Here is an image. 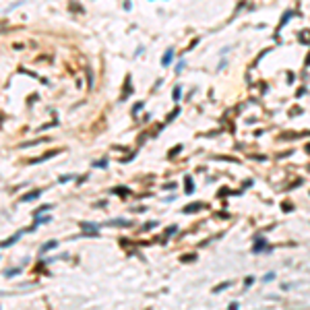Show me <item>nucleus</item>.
I'll return each instance as SVG.
<instances>
[{
  "label": "nucleus",
  "instance_id": "obj_1",
  "mask_svg": "<svg viewBox=\"0 0 310 310\" xmlns=\"http://www.w3.org/2000/svg\"><path fill=\"white\" fill-rule=\"evenodd\" d=\"M21 234H23V231H17V234H15V236H12V238H8V240H4V242H0V248H6V246H10V244H15V242H17L19 238H21Z\"/></svg>",
  "mask_w": 310,
  "mask_h": 310
},
{
  "label": "nucleus",
  "instance_id": "obj_2",
  "mask_svg": "<svg viewBox=\"0 0 310 310\" xmlns=\"http://www.w3.org/2000/svg\"><path fill=\"white\" fill-rule=\"evenodd\" d=\"M172 54H174V50H172V48H170V50H167L165 54H163V58H161V64H163V66H167V64L172 62Z\"/></svg>",
  "mask_w": 310,
  "mask_h": 310
},
{
  "label": "nucleus",
  "instance_id": "obj_3",
  "mask_svg": "<svg viewBox=\"0 0 310 310\" xmlns=\"http://www.w3.org/2000/svg\"><path fill=\"white\" fill-rule=\"evenodd\" d=\"M231 285V281H223V283H219V285H215L213 287V294H219V292H223V290H227Z\"/></svg>",
  "mask_w": 310,
  "mask_h": 310
},
{
  "label": "nucleus",
  "instance_id": "obj_4",
  "mask_svg": "<svg viewBox=\"0 0 310 310\" xmlns=\"http://www.w3.org/2000/svg\"><path fill=\"white\" fill-rule=\"evenodd\" d=\"M112 192H114V195H120V197H124V195H128L130 190H128V188H124V186H116V188H112Z\"/></svg>",
  "mask_w": 310,
  "mask_h": 310
},
{
  "label": "nucleus",
  "instance_id": "obj_5",
  "mask_svg": "<svg viewBox=\"0 0 310 310\" xmlns=\"http://www.w3.org/2000/svg\"><path fill=\"white\" fill-rule=\"evenodd\" d=\"M40 195H42V192H40V190H35V192H31V195H25V197H21V201H23V203H27V201H33V199H37Z\"/></svg>",
  "mask_w": 310,
  "mask_h": 310
},
{
  "label": "nucleus",
  "instance_id": "obj_6",
  "mask_svg": "<svg viewBox=\"0 0 310 310\" xmlns=\"http://www.w3.org/2000/svg\"><path fill=\"white\" fill-rule=\"evenodd\" d=\"M56 246H58V242L52 240V242H48V244H44V246H42V252H48V250H52V248H56Z\"/></svg>",
  "mask_w": 310,
  "mask_h": 310
},
{
  "label": "nucleus",
  "instance_id": "obj_7",
  "mask_svg": "<svg viewBox=\"0 0 310 310\" xmlns=\"http://www.w3.org/2000/svg\"><path fill=\"white\" fill-rule=\"evenodd\" d=\"M184 184H186V195H192V178L190 176L184 178Z\"/></svg>",
  "mask_w": 310,
  "mask_h": 310
},
{
  "label": "nucleus",
  "instance_id": "obj_8",
  "mask_svg": "<svg viewBox=\"0 0 310 310\" xmlns=\"http://www.w3.org/2000/svg\"><path fill=\"white\" fill-rule=\"evenodd\" d=\"M201 207H203L201 203H195V205H188V207H186V209H184V211H186V213H192V211H199V209H201Z\"/></svg>",
  "mask_w": 310,
  "mask_h": 310
},
{
  "label": "nucleus",
  "instance_id": "obj_9",
  "mask_svg": "<svg viewBox=\"0 0 310 310\" xmlns=\"http://www.w3.org/2000/svg\"><path fill=\"white\" fill-rule=\"evenodd\" d=\"M261 248H265V240H263V238H261V240H256V244H254V248H252V250H254V252H258Z\"/></svg>",
  "mask_w": 310,
  "mask_h": 310
},
{
  "label": "nucleus",
  "instance_id": "obj_10",
  "mask_svg": "<svg viewBox=\"0 0 310 310\" xmlns=\"http://www.w3.org/2000/svg\"><path fill=\"white\" fill-rule=\"evenodd\" d=\"M81 227H83V229H93V231H97L99 225H93V223H81Z\"/></svg>",
  "mask_w": 310,
  "mask_h": 310
},
{
  "label": "nucleus",
  "instance_id": "obj_11",
  "mask_svg": "<svg viewBox=\"0 0 310 310\" xmlns=\"http://www.w3.org/2000/svg\"><path fill=\"white\" fill-rule=\"evenodd\" d=\"M172 97H174V99L178 101L180 97H182V89H180V87H176V89H174V95H172Z\"/></svg>",
  "mask_w": 310,
  "mask_h": 310
},
{
  "label": "nucleus",
  "instance_id": "obj_12",
  "mask_svg": "<svg viewBox=\"0 0 310 310\" xmlns=\"http://www.w3.org/2000/svg\"><path fill=\"white\" fill-rule=\"evenodd\" d=\"M50 209H52V205H42L40 209L35 211V215H37V213H46V211H50Z\"/></svg>",
  "mask_w": 310,
  "mask_h": 310
},
{
  "label": "nucleus",
  "instance_id": "obj_13",
  "mask_svg": "<svg viewBox=\"0 0 310 310\" xmlns=\"http://www.w3.org/2000/svg\"><path fill=\"white\" fill-rule=\"evenodd\" d=\"M48 221H50L48 215H46V217H37V219H35V225H37V223H48Z\"/></svg>",
  "mask_w": 310,
  "mask_h": 310
},
{
  "label": "nucleus",
  "instance_id": "obj_14",
  "mask_svg": "<svg viewBox=\"0 0 310 310\" xmlns=\"http://www.w3.org/2000/svg\"><path fill=\"white\" fill-rule=\"evenodd\" d=\"M15 273H19V267H17V269H8V271H4V275H6V277H12Z\"/></svg>",
  "mask_w": 310,
  "mask_h": 310
},
{
  "label": "nucleus",
  "instance_id": "obj_15",
  "mask_svg": "<svg viewBox=\"0 0 310 310\" xmlns=\"http://www.w3.org/2000/svg\"><path fill=\"white\" fill-rule=\"evenodd\" d=\"M108 165V161L103 159V161H93V167H106Z\"/></svg>",
  "mask_w": 310,
  "mask_h": 310
},
{
  "label": "nucleus",
  "instance_id": "obj_16",
  "mask_svg": "<svg viewBox=\"0 0 310 310\" xmlns=\"http://www.w3.org/2000/svg\"><path fill=\"white\" fill-rule=\"evenodd\" d=\"M143 108V101H139V103H135V108H132V114H139V110Z\"/></svg>",
  "mask_w": 310,
  "mask_h": 310
},
{
  "label": "nucleus",
  "instance_id": "obj_17",
  "mask_svg": "<svg viewBox=\"0 0 310 310\" xmlns=\"http://www.w3.org/2000/svg\"><path fill=\"white\" fill-rule=\"evenodd\" d=\"M155 225H157V223H155V221H149V223H145V229H153Z\"/></svg>",
  "mask_w": 310,
  "mask_h": 310
},
{
  "label": "nucleus",
  "instance_id": "obj_18",
  "mask_svg": "<svg viewBox=\"0 0 310 310\" xmlns=\"http://www.w3.org/2000/svg\"><path fill=\"white\" fill-rule=\"evenodd\" d=\"M273 277H275V273H267L265 275V281H273Z\"/></svg>",
  "mask_w": 310,
  "mask_h": 310
},
{
  "label": "nucleus",
  "instance_id": "obj_19",
  "mask_svg": "<svg viewBox=\"0 0 310 310\" xmlns=\"http://www.w3.org/2000/svg\"><path fill=\"white\" fill-rule=\"evenodd\" d=\"M192 258H197V256H192V254H186V256H182V261H186V263H188V261H192Z\"/></svg>",
  "mask_w": 310,
  "mask_h": 310
}]
</instances>
